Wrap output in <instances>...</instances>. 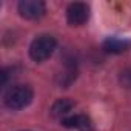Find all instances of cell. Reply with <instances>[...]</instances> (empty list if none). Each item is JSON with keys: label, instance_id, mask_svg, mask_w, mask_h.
Wrapping results in <instances>:
<instances>
[{"label": "cell", "instance_id": "cell-2", "mask_svg": "<svg viewBox=\"0 0 131 131\" xmlns=\"http://www.w3.org/2000/svg\"><path fill=\"white\" fill-rule=\"evenodd\" d=\"M56 45L57 43H56V39L52 36H48V34L39 36L29 45V56L34 62H43L52 56Z\"/></svg>", "mask_w": 131, "mask_h": 131}, {"label": "cell", "instance_id": "cell-1", "mask_svg": "<svg viewBox=\"0 0 131 131\" xmlns=\"http://www.w3.org/2000/svg\"><path fill=\"white\" fill-rule=\"evenodd\" d=\"M34 93L28 85H16L5 94V105L9 110H22L32 102Z\"/></svg>", "mask_w": 131, "mask_h": 131}, {"label": "cell", "instance_id": "cell-8", "mask_svg": "<svg viewBox=\"0 0 131 131\" xmlns=\"http://www.w3.org/2000/svg\"><path fill=\"white\" fill-rule=\"evenodd\" d=\"M119 80H120V85H122L123 88L131 90V67H128V68H125V70L120 71Z\"/></svg>", "mask_w": 131, "mask_h": 131}, {"label": "cell", "instance_id": "cell-4", "mask_svg": "<svg viewBox=\"0 0 131 131\" xmlns=\"http://www.w3.org/2000/svg\"><path fill=\"white\" fill-rule=\"evenodd\" d=\"M19 13L23 19L36 20L45 14V3L40 0H22L19 3Z\"/></svg>", "mask_w": 131, "mask_h": 131}, {"label": "cell", "instance_id": "cell-6", "mask_svg": "<svg viewBox=\"0 0 131 131\" xmlns=\"http://www.w3.org/2000/svg\"><path fill=\"white\" fill-rule=\"evenodd\" d=\"M128 46H129V42L120 37H108L103 42V49L111 54H122L128 49Z\"/></svg>", "mask_w": 131, "mask_h": 131}, {"label": "cell", "instance_id": "cell-5", "mask_svg": "<svg viewBox=\"0 0 131 131\" xmlns=\"http://www.w3.org/2000/svg\"><path fill=\"white\" fill-rule=\"evenodd\" d=\"M62 125L67 128L79 129V131H93V122L85 114H74L70 117H65L62 120Z\"/></svg>", "mask_w": 131, "mask_h": 131}, {"label": "cell", "instance_id": "cell-7", "mask_svg": "<svg viewBox=\"0 0 131 131\" xmlns=\"http://www.w3.org/2000/svg\"><path fill=\"white\" fill-rule=\"evenodd\" d=\"M73 108H74V102L73 100H70V99H59L51 106V116L56 117V119H62V117L67 116Z\"/></svg>", "mask_w": 131, "mask_h": 131}, {"label": "cell", "instance_id": "cell-3", "mask_svg": "<svg viewBox=\"0 0 131 131\" xmlns=\"http://www.w3.org/2000/svg\"><path fill=\"white\" fill-rule=\"evenodd\" d=\"M88 17H90V8L86 3L76 2V3H71L67 9V20L73 26L83 25L88 20Z\"/></svg>", "mask_w": 131, "mask_h": 131}]
</instances>
